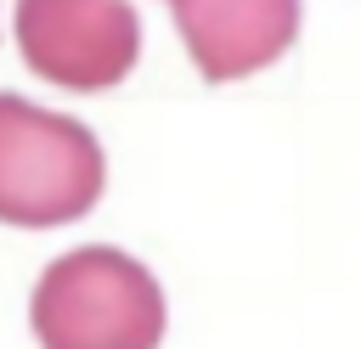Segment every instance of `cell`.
<instances>
[{"mask_svg":"<svg viewBox=\"0 0 361 349\" xmlns=\"http://www.w3.org/2000/svg\"><path fill=\"white\" fill-rule=\"evenodd\" d=\"M28 321L39 349H158L164 287L118 248H73L34 281Z\"/></svg>","mask_w":361,"mask_h":349,"instance_id":"cell-1","label":"cell"},{"mask_svg":"<svg viewBox=\"0 0 361 349\" xmlns=\"http://www.w3.org/2000/svg\"><path fill=\"white\" fill-rule=\"evenodd\" d=\"M107 180L96 135L0 90V225H68L96 208Z\"/></svg>","mask_w":361,"mask_h":349,"instance_id":"cell-2","label":"cell"},{"mask_svg":"<svg viewBox=\"0 0 361 349\" xmlns=\"http://www.w3.org/2000/svg\"><path fill=\"white\" fill-rule=\"evenodd\" d=\"M17 51L56 90H113L141 56L130 0H17Z\"/></svg>","mask_w":361,"mask_h":349,"instance_id":"cell-3","label":"cell"},{"mask_svg":"<svg viewBox=\"0 0 361 349\" xmlns=\"http://www.w3.org/2000/svg\"><path fill=\"white\" fill-rule=\"evenodd\" d=\"M169 11L209 84L271 68L299 34V0H169Z\"/></svg>","mask_w":361,"mask_h":349,"instance_id":"cell-4","label":"cell"}]
</instances>
